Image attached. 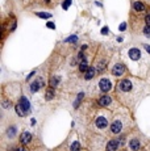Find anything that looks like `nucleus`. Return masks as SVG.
Here are the masks:
<instances>
[{"label": "nucleus", "instance_id": "nucleus-1", "mask_svg": "<svg viewBox=\"0 0 150 151\" xmlns=\"http://www.w3.org/2000/svg\"><path fill=\"white\" fill-rule=\"evenodd\" d=\"M44 80H42V79H41V78H38L37 80H34L33 82V83H32V86H30V91L33 93L34 92H37L38 90H40V88H42V87H44Z\"/></svg>", "mask_w": 150, "mask_h": 151}, {"label": "nucleus", "instance_id": "nucleus-2", "mask_svg": "<svg viewBox=\"0 0 150 151\" xmlns=\"http://www.w3.org/2000/svg\"><path fill=\"white\" fill-rule=\"evenodd\" d=\"M99 87H100V90L104 91V92H107V91H109L111 90V82L108 80V79H101L99 83Z\"/></svg>", "mask_w": 150, "mask_h": 151}, {"label": "nucleus", "instance_id": "nucleus-3", "mask_svg": "<svg viewBox=\"0 0 150 151\" xmlns=\"http://www.w3.org/2000/svg\"><path fill=\"white\" fill-rule=\"evenodd\" d=\"M120 90L124 91V92H126V91H130L132 90V82L128 80V79H124V80H121V83H120Z\"/></svg>", "mask_w": 150, "mask_h": 151}, {"label": "nucleus", "instance_id": "nucleus-4", "mask_svg": "<svg viewBox=\"0 0 150 151\" xmlns=\"http://www.w3.org/2000/svg\"><path fill=\"white\" fill-rule=\"evenodd\" d=\"M125 71V67L122 65H115L113 66V70H112V74L115 75V76H120V75L124 74Z\"/></svg>", "mask_w": 150, "mask_h": 151}, {"label": "nucleus", "instance_id": "nucleus-5", "mask_svg": "<svg viewBox=\"0 0 150 151\" xmlns=\"http://www.w3.org/2000/svg\"><path fill=\"white\" fill-rule=\"evenodd\" d=\"M129 57H130V59H133V61H137V59H140V57H141L140 50L136 49V47L130 49V50H129Z\"/></svg>", "mask_w": 150, "mask_h": 151}, {"label": "nucleus", "instance_id": "nucleus-6", "mask_svg": "<svg viewBox=\"0 0 150 151\" xmlns=\"http://www.w3.org/2000/svg\"><path fill=\"white\" fill-rule=\"evenodd\" d=\"M112 102V99L109 96H101L99 99V105L100 107H108V105Z\"/></svg>", "mask_w": 150, "mask_h": 151}, {"label": "nucleus", "instance_id": "nucleus-7", "mask_svg": "<svg viewBox=\"0 0 150 151\" xmlns=\"http://www.w3.org/2000/svg\"><path fill=\"white\" fill-rule=\"evenodd\" d=\"M121 127H122V125L120 121H115V122L111 125V130H112V133H115V134L121 131Z\"/></svg>", "mask_w": 150, "mask_h": 151}, {"label": "nucleus", "instance_id": "nucleus-8", "mask_svg": "<svg viewBox=\"0 0 150 151\" xmlns=\"http://www.w3.org/2000/svg\"><path fill=\"white\" fill-rule=\"evenodd\" d=\"M107 125H108V121L105 117H99L96 120V126L99 129H104V127H107Z\"/></svg>", "mask_w": 150, "mask_h": 151}, {"label": "nucleus", "instance_id": "nucleus-9", "mask_svg": "<svg viewBox=\"0 0 150 151\" xmlns=\"http://www.w3.org/2000/svg\"><path fill=\"white\" fill-rule=\"evenodd\" d=\"M32 141V134L28 131H25L21 134V143H24V145H26V143H29V142Z\"/></svg>", "mask_w": 150, "mask_h": 151}, {"label": "nucleus", "instance_id": "nucleus-10", "mask_svg": "<svg viewBox=\"0 0 150 151\" xmlns=\"http://www.w3.org/2000/svg\"><path fill=\"white\" fill-rule=\"evenodd\" d=\"M119 148V142L117 141H111L108 145H107V150L108 151H116Z\"/></svg>", "mask_w": 150, "mask_h": 151}, {"label": "nucleus", "instance_id": "nucleus-11", "mask_svg": "<svg viewBox=\"0 0 150 151\" xmlns=\"http://www.w3.org/2000/svg\"><path fill=\"white\" fill-rule=\"evenodd\" d=\"M20 105H21V107L26 112H28L29 108H30V104H29V101H28V99H26V97H21V99H20Z\"/></svg>", "mask_w": 150, "mask_h": 151}, {"label": "nucleus", "instance_id": "nucleus-12", "mask_svg": "<svg viewBox=\"0 0 150 151\" xmlns=\"http://www.w3.org/2000/svg\"><path fill=\"white\" fill-rule=\"evenodd\" d=\"M95 74H96V71H95V68L94 67H91V68H88L87 70V72H86V79H92V78L95 76Z\"/></svg>", "mask_w": 150, "mask_h": 151}, {"label": "nucleus", "instance_id": "nucleus-13", "mask_svg": "<svg viewBox=\"0 0 150 151\" xmlns=\"http://www.w3.org/2000/svg\"><path fill=\"white\" fill-rule=\"evenodd\" d=\"M79 70H80L82 72H87V70H88V63H87V61H86V59H83V61L80 62V65H79Z\"/></svg>", "mask_w": 150, "mask_h": 151}, {"label": "nucleus", "instance_id": "nucleus-14", "mask_svg": "<svg viewBox=\"0 0 150 151\" xmlns=\"http://www.w3.org/2000/svg\"><path fill=\"white\" fill-rule=\"evenodd\" d=\"M130 148L133 151H137L138 148H140V142H138L137 139H132L130 141Z\"/></svg>", "mask_w": 150, "mask_h": 151}, {"label": "nucleus", "instance_id": "nucleus-15", "mask_svg": "<svg viewBox=\"0 0 150 151\" xmlns=\"http://www.w3.org/2000/svg\"><path fill=\"white\" fill-rule=\"evenodd\" d=\"M16 112H17V114H19V116H25V114H26V111H25L24 108H22L21 105H16Z\"/></svg>", "mask_w": 150, "mask_h": 151}, {"label": "nucleus", "instance_id": "nucleus-16", "mask_svg": "<svg viewBox=\"0 0 150 151\" xmlns=\"http://www.w3.org/2000/svg\"><path fill=\"white\" fill-rule=\"evenodd\" d=\"M54 97V90L53 88H49V90L46 91V96H45V99L46 100H51Z\"/></svg>", "mask_w": 150, "mask_h": 151}, {"label": "nucleus", "instance_id": "nucleus-17", "mask_svg": "<svg viewBox=\"0 0 150 151\" xmlns=\"http://www.w3.org/2000/svg\"><path fill=\"white\" fill-rule=\"evenodd\" d=\"M133 7H134L136 11H144L145 9V5L141 3V1H136V3L133 4Z\"/></svg>", "mask_w": 150, "mask_h": 151}, {"label": "nucleus", "instance_id": "nucleus-18", "mask_svg": "<svg viewBox=\"0 0 150 151\" xmlns=\"http://www.w3.org/2000/svg\"><path fill=\"white\" fill-rule=\"evenodd\" d=\"M58 83H59V78H58V76L51 78V80H50V87H51V88H54V87H55Z\"/></svg>", "mask_w": 150, "mask_h": 151}, {"label": "nucleus", "instance_id": "nucleus-19", "mask_svg": "<svg viewBox=\"0 0 150 151\" xmlns=\"http://www.w3.org/2000/svg\"><path fill=\"white\" fill-rule=\"evenodd\" d=\"M83 97H84V93H79L78 99H76V101H75V104H74L75 108H78V107H79V104H80V101H82V99H83Z\"/></svg>", "mask_w": 150, "mask_h": 151}, {"label": "nucleus", "instance_id": "nucleus-20", "mask_svg": "<svg viewBox=\"0 0 150 151\" xmlns=\"http://www.w3.org/2000/svg\"><path fill=\"white\" fill-rule=\"evenodd\" d=\"M37 16H40L41 19H50V17H51L50 13H45V12H38Z\"/></svg>", "mask_w": 150, "mask_h": 151}, {"label": "nucleus", "instance_id": "nucleus-21", "mask_svg": "<svg viewBox=\"0 0 150 151\" xmlns=\"http://www.w3.org/2000/svg\"><path fill=\"white\" fill-rule=\"evenodd\" d=\"M79 148H80V145H79L78 142H74L71 145V151H79Z\"/></svg>", "mask_w": 150, "mask_h": 151}, {"label": "nucleus", "instance_id": "nucleus-22", "mask_svg": "<svg viewBox=\"0 0 150 151\" xmlns=\"http://www.w3.org/2000/svg\"><path fill=\"white\" fill-rule=\"evenodd\" d=\"M15 134H16V127H9L8 129V137H15Z\"/></svg>", "mask_w": 150, "mask_h": 151}, {"label": "nucleus", "instance_id": "nucleus-23", "mask_svg": "<svg viewBox=\"0 0 150 151\" xmlns=\"http://www.w3.org/2000/svg\"><path fill=\"white\" fill-rule=\"evenodd\" d=\"M70 4H71V0H65L63 4H62V8H63V9H67V8L70 7Z\"/></svg>", "mask_w": 150, "mask_h": 151}, {"label": "nucleus", "instance_id": "nucleus-24", "mask_svg": "<svg viewBox=\"0 0 150 151\" xmlns=\"http://www.w3.org/2000/svg\"><path fill=\"white\" fill-rule=\"evenodd\" d=\"M76 40H78L76 36H71V37H69L67 40H66V42H76Z\"/></svg>", "mask_w": 150, "mask_h": 151}, {"label": "nucleus", "instance_id": "nucleus-25", "mask_svg": "<svg viewBox=\"0 0 150 151\" xmlns=\"http://www.w3.org/2000/svg\"><path fill=\"white\" fill-rule=\"evenodd\" d=\"M120 30H121V32H124L125 30V29H126V22H121V24H120Z\"/></svg>", "mask_w": 150, "mask_h": 151}, {"label": "nucleus", "instance_id": "nucleus-26", "mask_svg": "<svg viewBox=\"0 0 150 151\" xmlns=\"http://www.w3.org/2000/svg\"><path fill=\"white\" fill-rule=\"evenodd\" d=\"M144 34L145 36H150V28L149 26H146V28L144 29Z\"/></svg>", "mask_w": 150, "mask_h": 151}, {"label": "nucleus", "instance_id": "nucleus-27", "mask_svg": "<svg viewBox=\"0 0 150 151\" xmlns=\"http://www.w3.org/2000/svg\"><path fill=\"white\" fill-rule=\"evenodd\" d=\"M47 28H50V29H55V25H54L53 22H47Z\"/></svg>", "mask_w": 150, "mask_h": 151}, {"label": "nucleus", "instance_id": "nucleus-28", "mask_svg": "<svg viewBox=\"0 0 150 151\" xmlns=\"http://www.w3.org/2000/svg\"><path fill=\"white\" fill-rule=\"evenodd\" d=\"M145 21H146V24L150 26V15H147L146 17H145Z\"/></svg>", "mask_w": 150, "mask_h": 151}, {"label": "nucleus", "instance_id": "nucleus-29", "mask_svg": "<svg viewBox=\"0 0 150 151\" xmlns=\"http://www.w3.org/2000/svg\"><path fill=\"white\" fill-rule=\"evenodd\" d=\"M107 33H108V28L105 26V28L101 29V34H107Z\"/></svg>", "mask_w": 150, "mask_h": 151}, {"label": "nucleus", "instance_id": "nucleus-30", "mask_svg": "<svg viewBox=\"0 0 150 151\" xmlns=\"http://www.w3.org/2000/svg\"><path fill=\"white\" fill-rule=\"evenodd\" d=\"M15 151H25V148L24 147H19V148H16Z\"/></svg>", "mask_w": 150, "mask_h": 151}, {"label": "nucleus", "instance_id": "nucleus-31", "mask_svg": "<svg viewBox=\"0 0 150 151\" xmlns=\"http://www.w3.org/2000/svg\"><path fill=\"white\" fill-rule=\"evenodd\" d=\"M32 75H34V71H32V74H29V75H28V80L32 78Z\"/></svg>", "mask_w": 150, "mask_h": 151}, {"label": "nucleus", "instance_id": "nucleus-32", "mask_svg": "<svg viewBox=\"0 0 150 151\" xmlns=\"http://www.w3.org/2000/svg\"><path fill=\"white\" fill-rule=\"evenodd\" d=\"M145 49H146L147 53H150V46H145Z\"/></svg>", "mask_w": 150, "mask_h": 151}]
</instances>
